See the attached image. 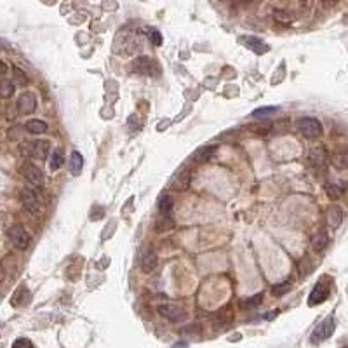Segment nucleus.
<instances>
[{"instance_id": "f257e3e1", "label": "nucleus", "mask_w": 348, "mask_h": 348, "mask_svg": "<svg viewBox=\"0 0 348 348\" xmlns=\"http://www.w3.org/2000/svg\"><path fill=\"white\" fill-rule=\"evenodd\" d=\"M49 150H51L49 141H46V139H35V141L25 143V150L23 152L32 157V159L46 160L47 155H49Z\"/></svg>"}, {"instance_id": "f03ea898", "label": "nucleus", "mask_w": 348, "mask_h": 348, "mask_svg": "<svg viewBox=\"0 0 348 348\" xmlns=\"http://www.w3.org/2000/svg\"><path fill=\"white\" fill-rule=\"evenodd\" d=\"M334 329H336V320L334 317H326L319 326L315 327V331L312 333V343H320V341H326L327 338L333 336Z\"/></svg>"}, {"instance_id": "7ed1b4c3", "label": "nucleus", "mask_w": 348, "mask_h": 348, "mask_svg": "<svg viewBox=\"0 0 348 348\" xmlns=\"http://www.w3.org/2000/svg\"><path fill=\"white\" fill-rule=\"evenodd\" d=\"M298 131L305 138H319L322 134V125L317 118L313 117H303L298 120Z\"/></svg>"}, {"instance_id": "20e7f679", "label": "nucleus", "mask_w": 348, "mask_h": 348, "mask_svg": "<svg viewBox=\"0 0 348 348\" xmlns=\"http://www.w3.org/2000/svg\"><path fill=\"white\" fill-rule=\"evenodd\" d=\"M9 235V240L14 247L18 249H26L30 245V235L26 233V230L21 227V225H14V227L9 228L7 232Z\"/></svg>"}, {"instance_id": "39448f33", "label": "nucleus", "mask_w": 348, "mask_h": 348, "mask_svg": "<svg viewBox=\"0 0 348 348\" xmlns=\"http://www.w3.org/2000/svg\"><path fill=\"white\" fill-rule=\"evenodd\" d=\"M329 282L324 279V281H319L315 284V288H313V291L310 292L308 296V305L310 306H315V305H320V303H324L327 298H329Z\"/></svg>"}, {"instance_id": "423d86ee", "label": "nucleus", "mask_w": 348, "mask_h": 348, "mask_svg": "<svg viewBox=\"0 0 348 348\" xmlns=\"http://www.w3.org/2000/svg\"><path fill=\"white\" fill-rule=\"evenodd\" d=\"M21 174L25 176V179L30 183V185H33V186H42L44 185V174H42V171L35 166V164H32V162L23 164Z\"/></svg>"}, {"instance_id": "0eeeda50", "label": "nucleus", "mask_w": 348, "mask_h": 348, "mask_svg": "<svg viewBox=\"0 0 348 348\" xmlns=\"http://www.w3.org/2000/svg\"><path fill=\"white\" fill-rule=\"evenodd\" d=\"M132 70L139 75H155L157 73V64L153 59H150L148 56L136 58L132 63Z\"/></svg>"}, {"instance_id": "6e6552de", "label": "nucleus", "mask_w": 348, "mask_h": 348, "mask_svg": "<svg viewBox=\"0 0 348 348\" xmlns=\"http://www.w3.org/2000/svg\"><path fill=\"white\" fill-rule=\"evenodd\" d=\"M159 313L166 319L173 320V322H179V320L185 319V310L178 305H160Z\"/></svg>"}, {"instance_id": "1a4fd4ad", "label": "nucleus", "mask_w": 348, "mask_h": 348, "mask_svg": "<svg viewBox=\"0 0 348 348\" xmlns=\"http://www.w3.org/2000/svg\"><path fill=\"white\" fill-rule=\"evenodd\" d=\"M35 107H37V98L33 93H23L21 96H19V100H18L19 114H23V115L32 114V112L35 110Z\"/></svg>"}, {"instance_id": "9d476101", "label": "nucleus", "mask_w": 348, "mask_h": 348, "mask_svg": "<svg viewBox=\"0 0 348 348\" xmlns=\"http://www.w3.org/2000/svg\"><path fill=\"white\" fill-rule=\"evenodd\" d=\"M240 42L244 44L245 47H249V49H251L254 54H265V53H268V51H270V47H268L267 44L263 42V40L259 39V37H251V35L242 37Z\"/></svg>"}, {"instance_id": "9b49d317", "label": "nucleus", "mask_w": 348, "mask_h": 348, "mask_svg": "<svg viewBox=\"0 0 348 348\" xmlns=\"http://www.w3.org/2000/svg\"><path fill=\"white\" fill-rule=\"evenodd\" d=\"M21 202L25 206V209L28 213H37L39 211V199H37V193L32 188H23L21 190Z\"/></svg>"}, {"instance_id": "f8f14e48", "label": "nucleus", "mask_w": 348, "mask_h": 348, "mask_svg": "<svg viewBox=\"0 0 348 348\" xmlns=\"http://www.w3.org/2000/svg\"><path fill=\"white\" fill-rule=\"evenodd\" d=\"M331 164L336 169H347L348 167V146H341L331 155Z\"/></svg>"}, {"instance_id": "ddd939ff", "label": "nucleus", "mask_w": 348, "mask_h": 348, "mask_svg": "<svg viewBox=\"0 0 348 348\" xmlns=\"http://www.w3.org/2000/svg\"><path fill=\"white\" fill-rule=\"evenodd\" d=\"M159 259H157V254L153 251H146L145 254L141 256V270L145 274H150V272L155 270Z\"/></svg>"}, {"instance_id": "4468645a", "label": "nucleus", "mask_w": 348, "mask_h": 348, "mask_svg": "<svg viewBox=\"0 0 348 348\" xmlns=\"http://www.w3.org/2000/svg\"><path fill=\"white\" fill-rule=\"evenodd\" d=\"M341 221H343V211L338 206L329 207V211H327V223H329V227L338 228L341 225Z\"/></svg>"}, {"instance_id": "2eb2a0df", "label": "nucleus", "mask_w": 348, "mask_h": 348, "mask_svg": "<svg viewBox=\"0 0 348 348\" xmlns=\"http://www.w3.org/2000/svg\"><path fill=\"white\" fill-rule=\"evenodd\" d=\"M327 244H329V235H327L326 230H320V232H317V233L313 235L312 245H313L315 251H324V249L327 247Z\"/></svg>"}, {"instance_id": "dca6fc26", "label": "nucleus", "mask_w": 348, "mask_h": 348, "mask_svg": "<svg viewBox=\"0 0 348 348\" xmlns=\"http://www.w3.org/2000/svg\"><path fill=\"white\" fill-rule=\"evenodd\" d=\"M82 166H84V157H82L78 152H71L70 162H68V167H70V173L73 174V176H77V174L82 171Z\"/></svg>"}, {"instance_id": "f3484780", "label": "nucleus", "mask_w": 348, "mask_h": 348, "mask_svg": "<svg viewBox=\"0 0 348 348\" xmlns=\"http://www.w3.org/2000/svg\"><path fill=\"white\" fill-rule=\"evenodd\" d=\"M64 164V155L61 148H54L53 153H51V160H49V169L51 171H58L61 166Z\"/></svg>"}, {"instance_id": "a211bd4d", "label": "nucleus", "mask_w": 348, "mask_h": 348, "mask_svg": "<svg viewBox=\"0 0 348 348\" xmlns=\"http://www.w3.org/2000/svg\"><path fill=\"white\" fill-rule=\"evenodd\" d=\"M28 301H30L28 289H26L25 286H21V288L14 292V296H12V305H14V306H23V305H26Z\"/></svg>"}, {"instance_id": "6ab92c4d", "label": "nucleus", "mask_w": 348, "mask_h": 348, "mask_svg": "<svg viewBox=\"0 0 348 348\" xmlns=\"http://www.w3.org/2000/svg\"><path fill=\"white\" fill-rule=\"evenodd\" d=\"M327 160V155H326V150L322 146H317L310 152V162L315 164V166H324Z\"/></svg>"}, {"instance_id": "aec40b11", "label": "nucleus", "mask_w": 348, "mask_h": 348, "mask_svg": "<svg viewBox=\"0 0 348 348\" xmlns=\"http://www.w3.org/2000/svg\"><path fill=\"white\" fill-rule=\"evenodd\" d=\"M213 153H214V146H202V148H199L193 153L192 159L195 160V162H207V160L213 157Z\"/></svg>"}, {"instance_id": "412c9836", "label": "nucleus", "mask_w": 348, "mask_h": 348, "mask_svg": "<svg viewBox=\"0 0 348 348\" xmlns=\"http://www.w3.org/2000/svg\"><path fill=\"white\" fill-rule=\"evenodd\" d=\"M26 131L30 132V134H44V132L47 131V124L42 120H28L26 122Z\"/></svg>"}, {"instance_id": "4be33fe9", "label": "nucleus", "mask_w": 348, "mask_h": 348, "mask_svg": "<svg viewBox=\"0 0 348 348\" xmlns=\"http://www.w3.org/2000/svg\"><path fill=\"white\" fill-rule=\"evenodd\" d=\"M174 207V199L171 195H162L159 199V209L162 214H169Z\"/></svg>"}, {"instance_id": "5701e85b", "label": "nucleus", "mask_w": 348, "mask_h": 348, "mask_svg": "<svg viewBox=\"0 0 348 348\" xmlns=\"http://www.w3.org/2000/svg\"><path fill=\"white\" fill-rule=\"evenodd\" d=\"M275 112H277V107H263V108H256L254 112H252V117L254 118H267L270 117V115H274Z\"/></svg>"}, {"instance_id": "b1692460", "label": "nucleus", "mask_w": 348, "mask_h": 348, "mask_svg": "<svg viewBox=\"0 0 348 348\" xmlns=\"http://www.w3.org/2000/svg\"><path fill=\"white\" fill-rule=\"evenodd\" d=\"M173 225H174V223L171 221L169 214H162V216L159 218V221H157L155 228H157V232H166L167 228H171Z\"/></svg>"}, {"instance_id": "393cba45", "label": "nucleus", "mask_w": 348, "mask_h": 348, "mask_svg": "<svg viewBox=\"0 0 348 348\" xmlns=\"http://www.w3.org/2000/svg\"><path fill=\"white\" fill-rule=\"evenodd\" d=\"M12 93H14V84L9 80L0 82V96L2 98H11Z\"/></svg>"}, {"instance_id": "a878e982", "label": "nucleus", "mask_w": 348, "mask_h": 348, "mask_svg": "<svg viewBox=\"0 0 348 348\" xmlns=\"http://www.w3.org/2000/svg\"><path fill=\"white\" fill-rule=\"evenodd\" d=\"M326 193H327V197H329V199L336 200V199H340V197L343 195V188H341V186H338V185H327Z\"/></svg>"}, {"instance_id": "bb28decb", "label": "nucleus", "mask_w": 348, "mask_h": 348, "mask_svg": "<svg viewBox=\"0 0 348 348\" xmlns=\"http://www.w3.org/2000/svg\"><path fill=\"white\" fill-rule=\"evenodd\" d=\"M261 299H263V294H256L252 296V298H247L242 301V306L244 308H254V306H258L259 303H261Z\"/></svg>"}, {"instance_id": "cd10ccee", "label": "nucleus", "mask_w": 348, "mask_h": 348, "mask_svg": "<svg viewBox=\"0 0 348 348\" xmlns=\"http://www.w3.org/2000/svg\"><path fill=\"white\" fill-rule=\"evenodd\" d=\"M291 289V282H282V284H277L272 288V292H274L275 296H282L286 294V292Z\"/></svg>"}, {"instance_id": "c85d7f7f", "label": "nucleus", "mask_w": 348, "mask_h": 348, "mask_svg": "<svg viewBox=\"0 0 348 348\" xmlns=\"http://www.w3.org/2000/svg\"><path fill=\"white\" fill-rule=\"evenodd\" d=\"M12 348H35L33 347V343L30 340H26V338H19V340L14 341V345H12Z\"/></svg>"}, {"instance_id": "c756f323", "label": "nucleus", "mask_w": 348, "mask_h": 348, "mask_svg": "<svg viewBox=\"0 0 348 348\" xmlns=\"http://www.w3.org/2000/svg\"><path fill=\"white\" fill-rule=\"evenodd\" d=\"M150 40H152L153 46H162V35H160L157 30H152V32H150Z\"/></svg>"}, {"instance_id": "7c9ffc66", "label": "nucleus", "mask_w": 348, "mask_h": 348, "mask_svg": "<svg viewBox=\"0 0 348 348\" xmlns=\"http://www.w3.org/2000/svg\"><path fill=\"white\" fill-rule=\"evenodd\" d=\"M14 77L18 78V82H19L21 85H26V84H28V78H26V75L23 73V71L19 70V68H14Z\"/></svg>"}, {"instance_id": "2f4dec72", "label": "nucleus", "mask_w": 348, "mask_h": 348, "mask_svg": "<svg viewBox=\"0 0 348 348\" xmlns=\"http://www.w3.org/2000/svg\"><path fill=\"white\" fill-rule=\"evenodd\" d=\"M7 73V64L4 63V61H0V75Z\"/></svg>"}, {"instance_id": "473e14b6", "label": "nucleus", "mask_w": 348, "mask_h": 348, "mask_svg": "<svg viewBox=\"0 0 348 348\" xmlns=\"http://www.w3.org/2000/svg\"><path fill=\"white\" fill-rule=\"evenodd\" d=\"M336 2L338 0H322V4L326 5V7H331V5H334Z\"/></svg>"}, {"instance_id": "72a5a7b5", "label": "nucleus", "mask_w": 348, "mask_h": 348, "mask_svg": "<svg viewBox=\"0 0 348 348\" xmlns=\"http://www.w3.org/2000/svg\"><path fill=\"white\" fill-rule=\"evenodd\" d=\"M228 2H232V4H245L249 0H228Z\"/></svg>"}, {"instance_id": "f704fd0d", "label": "nucleus", "mask_w": 348, "mask_h": 348, "mask_svg": "<svg viewBox=\"0 0 348 348\" xmlns=\"http://www.w3.org/2000/svg\"><path fill=\"white\" fill-rule=\"evenodd\" d=\"M345 348H348V347H345Z\"/></svg>"}]
</instances>
